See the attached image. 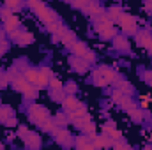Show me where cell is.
I'll use <instances>...</instances> for the list:
<instances>
[{
  "instance_id": "cell-46",
  "label": "cell",
  "mask_w": 152,
  "mask_h": 150,
  "mask_svg": "<svg viewBox=\"0 0 152 150\" xmlns=\"http://www.w3.org/2000/svg\"><path fill=\"white\" fill-rule=\"evenodd\" d=\"M0 149H4V143H0Z\"/></svg>"
},
{
  "instance_id": "cell-9",
  "label": "cell",
  "mask_w": 152,
  "mask_h": 150,
  "mask_svg": "<svg viewBox=\"0 0 152 150\" xmlns=\"http://www.w3.org/2000/svg\"><path fill=\"white\" fill-rule=\"evenodd\" d=\"M34 12H36V16H37L39 20L44 23V27L48 25V23H51V21H55V20H58V16H57V12L51 9V7H48L44 2L37 5L36 9H34Z\"/></svg>"
},
{
  "instance_id": "cell-14",
  "label": "cell",
  "mask_w": 152,
  "mask_h": 150,
  "mask_svg": "<svg viewBox=\"0 0 152 150\" xmlns=\"http://www.w3.org/2000/svg\"><path fill=\"white\" fill-rule=\"evenodd\" d=\"M11 37H12V41H14L18 46H28V44L34 42V36H32L30 32H27V30H21V28H18L16 32H12Z\"/></svg>"
},
{
  "instance_id": "cell-43",
  "label": "cell",
  "mask_w": 152,
  "mask_h": 150,
  "mask_svg": "<svg viewBox=\"0 0 152 150\" xmlns=\"http://www.w3.org/2000/svg\"><path fill=\"white\" fill-rule=\"evenodd\" d=\"M143 79H145V81H147V83H149V85L152 87V71H147V73H143Z\"/></svg>"
},
{
  "instance_id": "cell-35",
  "label": "cell",
  "mask_w": 152,
  "mask_h": 150,
  "mask_svg": "<svg viewBox=\"0 0 152 150\" xmlns=\"http://www.w3.org/2000/svg\"><path fill=\"white\" fill-rule=\"evenodd\" d=\"M66 2H69L73 7H76V9H83L87 4H88V0H66Z\"/></svg>"
},
{
  "instance_id": "cell-4",
  "label": "cell",
  "mask_w": 152,
  "mask_h": 150,
  "mask_svg": "<svg viewBox=\"0 0 152 150\" xmlns=\"http://www.w3.org/2000/svg\"><path fill=\"white\" fill-rule=\"evenodd\" d=\"M62 108L67 115H85L87 113V106L76 97L75 94H67L64 99H62Z\"/></svg>"
},
{
  "instance_id": "cell-25",
  "label": "cell",
  "mask_w": 152,
  "mask_h": 150,
  "mask_svg": "<svg viewBox=\"0 0 152 150\" xmlns=\"http://www.w3.org/2000/svg\"><path fill=\"white\" fill-rule=\"evenodd\" d=\"M92 140H94V147H96V149H106V147H112V145H113V140L108 138L106 134H103V136H97V134H96Z\"/></svg>"
},
{
  "instance_id": "cell-15",
  "label": "cell",
  "mask_w": 152,
  "mask_h": 150,
  "mask_svg": "<svg viewBox=\"0 0 152 150\" xmlns=\"http://www.w3.org/2000/svg\"><path fill=\"white\" fill-rule=\"evenodd\" d=\"M75 147L78 150H94V140L88 136V134H83V136H78L75 140Z\"/></svg>"
},
{
  "instance_id": "cell-38",
  "label": "cell",
  "mask_w": 152,
  "mask_h": 150,
  "mask_svg": "<svg viewBox=\"0 0 152 150\" xmlns=\"http://www.w3.org/2000/svg\"><path fill=\"white\" fill-rule=\"evenodd\" d=\"M83 58H85L87 62H90V64H94V62H96V53H94L92 50H87V53L83 55Z\"/></svg>"
},
{
  "instance_id": "cell-21",
  "label": "cell",
  "mask_w": 152,
  "mask_h": 150,
  "mask_svg": "<svg viewBox=\"0 0 152 150\" xmlns=\"http://www.w3.org/2000/svg\"><path fill=\"white\" fill-rule=\"evenodd\" d=\"M81 133L83 134H88L90 138H94L97 133H96V124H94V120H92V117L87 113V117H85V122H83V127H81Z\"/></svg>"
},
{
  "instance_id": "cell-8",
  "label": "cell",
  "mask_w": 152,
  "mask_h": 150,
  "mask_svg": "<svg viewBox=\"0 0 152 150\" xmlns=\"http://www.w3.org/2000/svg\"><path fill=\"white\" fill-rule=\"evenodd\" d=\"M23 76H25L34 87H37V88H46V87H48V79H46V76L41 73V69L27 67V69L23 71Z\"/></svg>"
},
{
  "instance_id": "cell-33",
  "label": "cell",
  "mask_w": 152,
  "mask_h": 150,
  "mask_svg": "<svg viewBox=\"0 0 152 150\" xmlns=\"http://www.w3.org/2000/svg\"><path fill=\"white\" fill-rule=\"evenodd\" d=\"M64 90H66V94H76L78 92V85L75 81H69V83L64 85Z\"/></svg>"
},
{
  "instance_id": "cell-7",
  "label": "cell",
  "mask_w": 152,
  "mask_h": 150,
  "mask_svg": "<svg viewBox=\"0 0 152 150\" xmlns=\"http://www.w3.org/2000/svg\"><path fill=\"white\" fill-rule=\"evenodd\" d=\"M115 23H118V27H120V30H122V34L124 36H134L136 32H138V23H136V18H133L131 14H127V12H122L118 18H117V21Z\"/></svg>"
},
{
  "instance_id": "cell-37",
  "label": "cell",
  "mask_w": 152,
  "mask_h": 150,
  "mask_svg": "<svg viewBox=\"0 0 152 150\" xmlns=\"http://www.w3.org/2000/svg\"><path fill=\"white\" fill-rule=\"evenodd\" d=\"M9 16H12V9H11V7H7V5H5V7H2V9H0V18H2V20H5V18H9Z\"/></svg>"
},
{
  "instance_id": "cell-6",
  "label": "cell",
  "mask_w": 152,
  "mask_h": 150,
  "mask_svg": "<svg viewBox=\"0 0 152 150\" xmlns=\"http://www.w3.org/2000/svg\"><path fill=\"white\" fill-rule=\"evenodd\" d=\"M28 118H30V122H34L37 127H41L51 115L48 111V108H44L42 104H36V103H32L30 106H28Z\"/></svg>"
},
{
  "instance_id": "cell-45",
  "label": "cell",
  "mask_w": 152,
  "mask_h": 150,
  "mask_svg": "<svg viewBox=\"0 0 152 150\" xmlns=\"http://www.w3.org/2000/svg\"><path fill=\"white\" fill-rule=\"evenodd\" d=\"M2 39H4V34H2V32H0V41H2Z\"/></svg>"
},
{
  "instance_id": "cell-28",
  "label": "cell",
  "mask_w": 152,
  "mask_h": 150,
  "mask_svg": "<svg viewBox=\"0 0 152 150\" xmlns=\"http://www.w3.org/2000/svg\"><path fill=\"white\" fill-rule=\"evenodd\" d=\"M12 117V110H11V106H7V104H0V124H4L7 118H11Z\"/></svg>"
},
{
  "instance_id": "cell-32",
  "label": "cell",
  "mask_w": 152,
  "mask_h": 150,
  "mask_svg": "<svg viewBox=\"0 0 152 150\" xmlns=\"http://www.w3.org/2000/svg\"><path fill=\"white\" fill-rule=\"evenodd\" d=\"M7 85H9V74L4 69H0V88H5Z\"/></svg>"
},
{
  "instance_id": "cell-10",
  "label": "cell",
  "mask_w": 152,
  "mask_h": 150,
  "mask_svg": "<svg viewBox=\"0 0 152 150\" xmlns=\"http://www.w3.org/2000/svg\"><path fill=\"white\" fill-rule=\"evenodd\" d=\"M51 134H53L55 141H57L58 145H62V147H71V145H75V138H73V134H71L66 127H55V131H53Z\"/></svg>"
},
{
  "instance_id": "cell-18",
  "label": "cell",
  "mask_w": 152,
  "mask_h": 150,
  "mask_svg": "<svg viewBox=\"0 0 152 150\" xmlns=\"http://www.w3.org/2000/svg\"><path fill=\"white\" fill-rule=\"evenodd\" d=\"M83 12H85V14H88V16H92V18H97L99 14H103V12H104V9H103L96 0H88V4L83 7Z\"/></svg>"
},
{
  "instance_id": "cell-30",
  "label": "cell",
  "mask_w": 152,
  "mask_h": 150,
  "mask_svg": "<svg viewBox=\"0 0 152 150\" xmlns=\"http://www.w3.org/2000/svg\"><path fill=\"white\" fill-rule=\"evenodd\" d=\"M120 14H122V11H120V7H118V5H113V7H110V9H108V18H110L113 23L117 21V18H118Z\"/></svg>"
},
{
  "instance_id": "cell-40",
  "label": "cell",
  "mask_w": 152,
  "mask_h": 150,
  "mask_svg": "<svg viewBox=\"0 0 152 150\" xmlns=\"http://www.w3.org/2000/svg\"><path fill=\"white\" fill-rule=\"evenodd\" d=\"M7 50H9V42H7L5 39H2V41H0V57H4Z\"/></svg>"
},
{
  "instance_id": "cell-39",
  "label": "cell",
  "mask_w": 152,
  "mask_h": 150,
  "mask_svg": "<svg viewBox=\"0 0 152 150\" xmlns=\"http://www.w3.org/2000/svg\"><path fill=\"white\" fill-rule=\"evenodd\" d=\"M4 125H5V127H18V120H16L14 115H12L11 118H7V120L4 122Z\"/></svg>"
},
{
  "instance_id": "cell-5",
  "label": "cell",
  "mask_w": 152,
  "mask_h": 150,
  "mask_svg": "<svg viewBox=\"0 0 152 150\" xmlns=\"http://www.w3.org/2000/svg\"><path fill=\"white\" fill-rule=\"evenodd\" d=\"M18 136H20V140L25 143V147H28V149L37 150L39 147L42 145V141H41V136H39L37 133L30 131L27 125H18Z\"/></svg>"
},
{
  "instance_id": "cell-12",
  "label": "cell",
  "mask_w": 152,
  "mask_h": 150,
  "mask_svg": "<svg viewBox=\"0 0 152 150\" xmlns=\"http://www.w3.org/2000/svg\"><path fill=\"white\" fill-rule=\"evenodd\" d=\"M112 99H113L115 104H118L124 111L127 110V108H131L133 104H134V101H133V97L129 95V94H124V92H120L118 88L113 90V94H112Z\"/></svg>"
},
{
  "instance_id": "cell-11",
  "label": "cell",
  "mask_w": 152,
  "mask_h": 150,
  "mask_svg": "<svg viewBox=\"0 0 152 150\" xmlns=\"http://www.w3.org/2000/svg\"><path fill=\"white\" fill-rule=\"evenodd\" d=\"M69 66H71V69L76 71L78 74H85V73L90 71V62H87L83 57L71 55V57H69Z\"/></svg>"
},
{
  "instance_id": "cell-16",
  "label": "cell",
  "mask_w": 152,
  "mask_h": 150,
  "mask_svg": "<svg viewBox=\"0 0 152 150\" xmlns=\"http://www.w3.org/2000/svg\"><path fill=\"white\" fill-rule=\"evenodd\" d=\"M112 41H113V48H115V50L124 51V53H129V50H131V42H129V39L126 37L124 34H122V36H118V34H117Z\"/></svg>"
},
{
  "instance_id": "cell-34",
  "label": "cell",
  "mask_w": 152,
  "mask_h": 150,
  "mask_svg": "<svg viewBox=\"0 0 152 150\" xmlns=\"http://www.w3.org/2000/svg\"><path fill=\"white\" fill-rule=\"evenodd\" d=\"M48 87H50V88H62L64 85H62V81H60L57 76H53V78L48 81Z\"/></svg>"
},
{
  "instance_id": "cell-26",
  "label": "cell",
  "mask_w": 152,
  "mask_h": 150,
  "mask_svg": "<svg viewBox=\"0 0 152 150\" xmlns=\"http://www.w3.org/2000/svg\"><path fill=\"white\" fill-rule=\"evenodd\" d=\"M113 85L118 88V90H120V92H124V94H129V95H131V94H133V90H134V88H133V85H131L129 81H126V79H120V78H117V79H115Z\"/></svg>"
},
{
  "instance_id": "cell-3",
  "label": "cell",
  "mask_w": 152,
  "mask_h": 150,
  "mask_svg": "<svg viewBox=\"0 0 152 150\" xmlns=\"http://www.w3.org/2000/svg\"><path fill=\"white\" fill-rule=\"evenodd\" d=\"M118 76L110 66H99L92 71V83L96 87H110L113 85Z\"/></svg>"
},
{
  "instance_id": "cell-1",
  "label": "cell",
  "mask_w": 152,
  "mask_h": 150,
  "mask_svg": "<svg viewBox=\"0 0 152 150\" xmlns=\"http://www.w3.org/2000/svg\"><path fill=\"white\" fill-rule=\"evenodd\" d=\"M7 74H9V81H11V85H12V88L16 90V92H20V94H23V97L25 99H30V101H34L36 97H37V87H34L25 76L21 74V73H18V69L16 67H12V69H9L7 71Z\"/></svg>"
},
{
  "instance_id": "cell-17",
  "label": "cell",
  "mask_w": 152,
  "mask_h": 150,
  "mask_svg": "<svg viewBox=\"0 0 152 150\" xmlns=\"http://www.w3.org/2000/svg\"><path fill=\"white\" fill-rule=\"evenodd\" d=\"M126 113L131 117V120H133L134 124H142V122H143V118H145V113H143V110H142L136 103H134L131 108H127V110H126Z\"/></svg>"
},
{
  "instance_id": "cell-31",
  "label": "cell",
  "mask_w": 152,
  "mask_h": 150,
  "mask_svg": "<svg viewBox=\"0 0 152 150\" xmlns=\"http://www.w3.org/2000/svg\"><path fill=\"white\" fill-rule=\"evenodd\" d=\"M5 5L11 7L12 11H18V9L23 5V0H5Z\"/></svg>"
},
{
  "instance_id": "cell-13",
  "label": "cell",
  "mask_w": 152,
  "mask_h": 150,
  "mask_svg": "<svg viewBox=\"0 0 152 150\" xmlns=\"http://www.w3.org/2000/svg\"><path fill=\"white\" fill-rule=\"evenodd\" d=\"M134 37H136V44L140 48L147 50L152 55V32H149V30H140V32L134 34Z\"/></svg>"
},
{
  "instance_id": "cell-36",
  "label": "cell",
  "mask_w": 152,
  "mask_h": 150,
  "mask_svg": "<svg viewBox=\"0 0 152 150\" xmlns=\"http://www.w3.org/2000/svg\"><path fill=\"white\" fill-rule=\"evenodd\" d=\"M113 149H117V150H120V149H131V145L129 143H126V141H122V140H117V141H113V145H112Z\"/></svg>"
},
{
  "instance_id": "cell-20",
  "label": "cell",
  "mask_w": 152,
  "mask_h": 150,
  "mask_svg": "<svg viewBox=\"0 0 152 150\" xmlns=\"http://www.w3.org/2000/svg\"><path fill=\"white\" fill-rule=\"evenodd\" d=\"M46 28H48V32H50V34H53V37H57V36H60L64 30H67V27H66L60 20H55V21L48 23V25H46Z\"/></svg>"
},
{
  "instance_id": "cell-19",
  "label": "cell",
  "mask_w": 152,
  "mask_h": 150,
  "mask_svg": "<svg viewBox=\"0 0 152 150\" xmlns=\"http://www.w3.org/2000/svg\"><path fill=\"white\" fill-rule=\"evenodd\" d=\"M18 28H21V27H20V20H18V18H16L14 14L4 20V30H5V32H7L9 36H11L12 32H16Z\"/></svg>"
},
{
  "instance_id": "cell-2",
  "label": "cell",
  "mask_w": 152,
  "mask_h": 150,
  "mask_svg": "<svg viewBox=\"0 0 152 150\" xmlns=\"http://www.w3.org/2000/svg\"><path fill=\"white\" fill-rule=\"evenodd\" d=\"M94 32L103 39V41H112L117 36V28L115 23L108 18V14H99L97 18H94Z\"/></svg>"
},
{
  "instance_id": "cell-27",
  "label": "cell",
  "mask_w": 152,
  "mask_h": 150,
  "mask_svg": "<svg viewBox=\"0 0 152 150\" xmlns=\"http://www.w3.org/2000/svg\"><path fill=\"white\" fill-rule=\"evenodd\" d=\"M66 95H67V94H66L64 87H62V88H51V94H50L51 101H55V103H62V99H64Z\"/></svg>"
},
{
  "instance_id": "cell-23",
  "label": "cell",
  "mask_w": 152,
  "mask_h": 150,
  "mask_svg": "<svg viewBox=\"0 0 152 150\" xmlns=\"http://www.w3.org/2000/svg\"><path fill=\"white\" fill-rule=\"evenodd\" d=\"M55 41H58V42H62L66 48H69V46H71V42L76 41V34L73 32V30H69V28H67V30H64L60 36H57Z\"/></svg>"
},
{
  "instance_id": "cell-44",
  "label": "cell",
  "mask_w": 152,
  "mask_h": 150,
  "mask_svg": "<svg viewBox=\"0 0 152 150\" xmlns=\"http://www.w3.org/2000/svg\"><path fill=\"white\" fill-rule=\"evenodd\" d=\"M145 9L152 14V0H145Z\"/></svg>"
},
{
  "instance_id": "cell-24",
  "label": "cell",
  "mask_w": 152,
  "mask_h": 150,
  "mask_svg": "<svg viewBox=\"0 0 152 150\" xmlns=\"http://www.w3.org/2000/svg\"><path fill=\"white\" fill-rule=\"evenodd\" d=\"M101 131H103V134H106V136H108V138H112L113 141H117V140H122V133H120L115 125H108V124H104Z\"/></svg>"
},
{
  "instance_id": "cell-41",
  "label": "cell",
  "mask_w": 152,
  "mask_h": 150,
  "mask_svg": "<svg viewBox=\"0 0 152 150\" xmlns=\"http://www.w3.org/2000/svg\"><path fill=\"white\" fill-rule=\"evenodd\" d=\"M41 73L46 76V79H48V81H50V79H51V78L55 76V74H53V71H51L50 67H41Z\"/></svg>"
},
{
  "instance_id": "cell-29",
  "label": "cell",
  "mask_w": 152,
  "mask_h": 150,
  "mask_svg": "<svg viewBox=\"0 0 152 150\" xmlns=\"http://www.w3.org/2000/svg\"><path fill=\"white\" fill-rule=\"evenodd\" d=\"M53 120H55V124H57V127H66V125L69 124V118H67V113H57V115L53 117Z\"/></svg>"
},
{
  "instance_id": "cell-42",
  "label": "cell",
  "mask_w": 152,
  "mask_h": 150,
  "mask_svg": "<svg viewBox=\"0 0 152 150\" xmlns=\"http://www.w3.org/2000/svg\"><path fill=\"white\" fill-rule=\"evenodd\" d=\"M41 4H42V0H27V5H28L32 11H34L37 5H41Z\"/></svg>"
},
{
  "instance_id": "cell-22",
  "label": "cell",
  "mask_w": 152,
  "mask_h": 150,
  "mask_svg": "<svg viewBox=\"0 0 152 150\" xmlns=\"http://www.w3.org/2000/svg\"><path fill=\"white\" fill-rule=\"evenodd\" d=\"M87 44L85 42H81V41H73L71 42V46H69V51H71V55H76V57H83L85 53H87Z\"/></svg>"
}]
</instances>
